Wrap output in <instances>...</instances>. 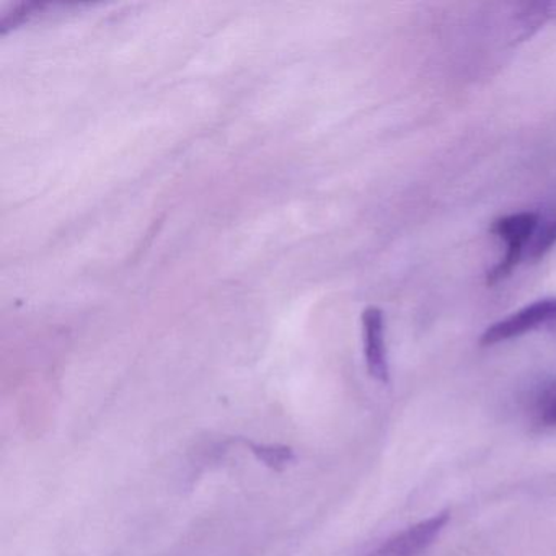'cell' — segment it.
Segmentation results:
<instances>
[{
    "label": "cell",
    "mask_w": 556,
    "mask_h": 556,
    "mask_svg": "<svg viewBox=\"0 0 556 556\" xmlns=\"http://www.w3.org/2000/svg\"><path fill=\"white\" fill-rule=\"evenodd\" d=\"M539 227V216L533 213H517L500 217L491 226V232L506 242V253L501 262L488 273V286L497 285L513 273L522 258L523 247L532 239Z\"/></svg>",
    "instance_id": "1"
},
{
    "label": "cell",
    "mask_w": 556,
    "mask_h": 556,
    "mask_svg": "<svg viewBox=\"0 0 556 556\" xmlns=\"http://www.w3.org/2000/svg\"><path fill=\"white\" fill-rule=\"evenodd\" d=\"M552 324H556V299H542L490 325L481 334L480 344L494 346L506 343Z\"/></svg>",
    "instance_id": "2"
},
{
    "label": "cell",
    "mask_w": 556,
    "mask_h": 556,
    "mask_svg": "<svg viewBox=\"0 0 556 556\" xmlns=\"http://www.w3.org/2000/svg\"><path fill=\"white\" fill-rule=\"evenodd\" d=\"M448 519H451L448 510L435 514L390 536L367 556H422L441 535Z\"/></svg>",
    "instance_id": "3"
},
{
    "label": "cell",
    "mask_w": 556,
    "mask_h": 556,
    "mask_svg": "<svg viewBox=\"0 0 556 556\" xmlns=\"http://www.w3.org/2000/svg\"><path fill=\"white\" fill-rule=\"evenodd\" d=\"M364 357L367 370L374 380L390 382L389 356L386 344V320L379 307H367L363 312Z\"/></svg>",
    "instance_id": "4"
},
{
    "label": "cell",
    "mask_w": 556,
    "mask_h": 556,
    "mask_svg": "<svg viewBox=\"0 0 556 556\" xmlns=\"http://www.w3.org/2000/svg\"><path fill=\"white\" fill-rule=\"evenodd\" d=\"M247 447L255 454L260 462L273 470H282L294 462L295 455L291 447L286 445H260L247 442Z\"/></svg>",
    "instance_id": "5"
},
{
    "label": "cell",
    "mask_w": 556,
    "mask_h": 556,
    "mask_svg": "<svg viewBox=\"0 0 556 556\" xmlns=\"http://www.w3.org/2000/svg\"><path fill=\"white\" fill-rule=\"evenodd\" d=\"M535 416L539 425L556 428V386L540 396L535 406Z\"/></svg>",
    "instance_id": "6"
},
{
    "label": "cell",
    "mask_w": 556,
    "mask_h": 556,
    "mask_svg": "<svg viewBox=\"0 0 556 556\" xmlns=\"http://www.w3.org/2000/svg\"><path fill=\"white\" fill-rule=\"evenodd\" d=\"M553 245H556V220L549 224V226H546L545 229L540 232V236L536 237L532 249L533 258H540V256L545 255V253H548L549 250L553 249Z\"/></svg>",
    "instance_id": "7"
}]
</instances>
